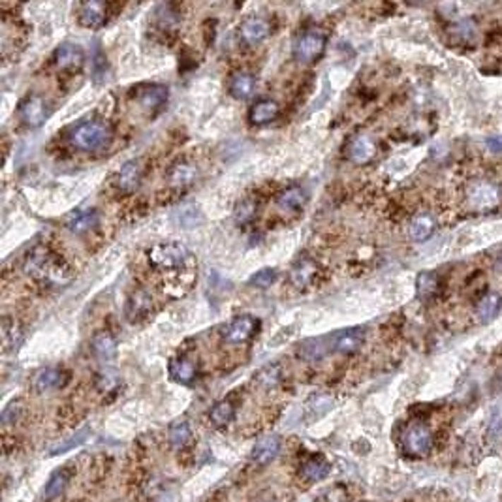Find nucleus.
Masks as SVG:
<instances>
[{
	"label": "nucleus",
	"mask_w": 502,
	"mask_h": 502,
	"mask_svg": "<svg viewBox=\"0 0 502 502\" xmlns=\"http://www.w3.org/2000/svg\"><path fill=\"white\" fill-rule=\"evenodd\" d=\"M189 251L181 243H160L149 251V260L155 268L162 271H173L183 268V263L189 260Z\"/></svg>",
	"instance_id": "3"
},
{
	"label": "nucleus",
	"mask_w": 502,
	"mask_h": 502,
	"mask_svg": "<svg viewBox=\"0 0 502 502\" xmlns=\"http://www.w3.org/2000/svg\"><path fill=\"white\" fill-rule=\"evenodd\" d=\"M151 309H153L151 296H149L145 290H138L129 297V301H126V311H124V313H126L129 322H138V320H143L145 316H149Z\"/></svg>",
	"instance_id": "11"
},
{
	"label": "nucleus",
	"mask_w": 502,
	"mask_h": 502,
	"mask_svg": "<svg viewBox=\"0 0 502 502\" xmlns=\"http://www.w3.org/2000/svg\"><path fill=\"white\" fill-rule=\"evenodd\" d=\"M376 155V145L369 136H356L350 141L348 147V157L354 164H367L371 162Z\"/></svg>",
	"instance_id": "12"
},
{
	"label": "nucleus",
	"mask_w": 502,
	"mask_h": 502,
	"mask_svg": "<svg viewBox=\"0 0 502 502\" xmlns=\"http://www.w3.org/2000/svg\"><path fill=\"white\" fill-rule=\"evenodd\" d=\"M330 470H331V467H330V463L325 461V459L311 458L301 465V469H299V476H301L303 480L307 482V484H316V482L324 480L325 476L330 474Z\"/></svg>",
	"instance_id": "18"
},
{
	"label": "nucleus",
	"mask_w": 502,
	"mask_h": 502,
	"mask_svg": "<svg viewBox=\"0 0 502 502\" xmlns=\"http://www.w3.org/2000/svg\"><path fill=\"white\" fill-rule=\"evenodd\" d=\"M254 215H256V205H254L252 201H243V203L237 207V222H251Z\"/></svg>",
	"instance_id": "38"
},
{
	"label": "nucleus",
	"mask_w": 502,
	"mask_h": 502,
	"mask_svg": "<svg viewBox=\"0 0 502 502\" xmlns=\"http://www.w3.org/2000/svg\"><path fill=\"white\" fill-rule=\"evenodd\" d=\"M433 444H435L433 433L424 424L410 425L402 436V448L412 458H425L433 450Z\"/></svg>",
	"instance_id": "4"
},
{
	"label": "nucleus",
	"mask_w": 502,
	"mask_h": 502,
	"mask_svg": "<svg viewBox=\"0 0 502 502\" xmlns=\"http://www.w3.org/2000/svg\"><path fill=\"white\" fill-rule=\"evenodd\" d=\"M438 277H436L435 273H429V271H425V273H422L418 277V280H416V288H418V296L422 297V299H429V297H433L438 292Z\"/></svg>",
	"instance_id": "31"
},
{
	"label": "nucleus",
	"mask_w": 502,
	"mask_h": 502,
	"mask_svg": "<svg viewBox=\"0 0 502 502\" xmlns=\"http://www.w3.org/2000/svg\"><path fill=\"white\" fill-rule=\"evenodd\" d=\"M275 279H277V271L275 269H262V271H258L252 277L251 285L258 286V288H268V286L273 285Z\"/></svg>",
	"instance_id": "36"
},
{
	"label": "nucleus",
	"mask_w": 502,
	"mask_h": 502,
	"mask_svg": "<svg viewBox=\"0 0 502 502\" xmlns=\"http://www.w3.org/2000/svg\"><path fill=\"white\" fill-rule=\"evenodd\" d=\"M113 140L112 126L104 121H85L78 124L70 134L73 147L81 151H100Z\"/></svg>",
	"instance_id": "2"
},
{
	"label": "nucleus",
	"mask_w": 502,
	"mask_h": 502,
	"mask_svg": "<svg viewBox=\"0 0 502 502\" xmlns=\"http://www.w3.org/2000/svg\"><path fill=\"white\" fill-rule=\"evenodd\" d=\"M143 179V166L140 160H130L121 167V172L117 173L115 184L121 192H134L141 184Z\"/></svg>",
	"instance_id": "8"
},
{
	"label": "nucleus",
	"mask_w": 502,
	"mask_h": 502,
	"mask_svg": "<svg viewBox=\"0 0 502 502\" xmlns=\"http://www.w3.org/2000/svg\"><path fill=\"white\" fill-rule=\"evenodd\" d=\"M107 6L104 2H85L79 8V21L83 27L96 28L102 27L106 21Z\"/></svg>",
	"instance_id": "14"
},
{
	"label": "nucleus",
	"mask_w": 502,
	"mask_h": 502,
	"mask_svg": "<svg viewBox=\"0 0 502 502\" xmlns=\"http://www.w3.org/2000/svg\"><path fill=\"white\" fill-rule=\"evenodd\" d=\"M98 382H100L102 390H112L113 386L119 384V378L115 373H112V371H106V373L100 374V380H98Z\"/></svg>",
	"instance_id": "42"
},
{
	"label": "nucleus",
	"mask_w": 502,
	"mask_h": 502,
	"mask_svg": "<svg viewBox=\"0 0 502 502\" xmlns=\"http://www.w3.org/2000/svg\"><path fill=\"white\" fill-rule=\"evenodd\" d=\"M324 345H322V340L320 339H311L307 340L305 345L299 348V356L305 357V359H309V361H316V359H320V357L324 356Z\"/></svg>",
	"instance_id": "34"
},
{
	"label": "nucleus",
	"mask_w": 502,
	"mask_h": 502,
	"mask_svg": "<svg viewBox=\"0 0 502 502\" xmlns=\"http://www.w3.org/2000/svg\"><path fill=\"white\" fill-rule=\"evenodd\" d=\"M316 273H318V265H316L313 260H309V258L299 260L290 271L292 285L296 286V288H305V286H309L311 282H313Z\"/></svg>",
	"instance_id": "20"
},
{
	"label": "nucleus",
	"mask_w": 502,
	"mask_h": 502,
	"mask_svg": "<svg viewBox=\"0 0 502 502\" xmlns=\"http://www.w3.org/2000/svg\"><path fill=\"white\" fill-rule=\"evenodd\" d=\"M53 61H55L59 70H78V68H81V64H83L85 53L79 45L64 44L55 51Z\"/></svg>",
	"instance_id": "10"
},
{
	"label": "nucleus",
	"mask_w": 502,
	"mask_h": 502,
	"mask_svg": "<svg viewBox=\"0 0 502 502\" xmlns=\"http://www.w3.org/2000/svg\"><path fill=\"white\" fill-rule=\"evenodd\" d=\"M239 34L241 40H243L245 44L256 45L260 44V42H263V40L271 34V25H269L268 19H263V17L251 16L241 23Z\"/></svg>",
	"instance_id": "6"
},
{
	"label": "nucleus",
	"mask_w": 502,
	"mask_h": 502,
	"mask_svg": "<svg viewBox=\"0 0 502 502\" xmlns=\"http://www.w3.org/2000/svg\"><path fill=\"white\" fill-rule=\"evenodd\" d=\"M19 414H21V407L17 402H11L10 407H6L2 412V425H13L19 418Z\"/></svg>",
	"instance_id": "41"
},
{
	"label": "nucleus",
	"mask_w": 502,
	"mask_h": 502,
	"mask_svg": "<svg viewBox=\"0 0 502 502\" xmlns=\"http://www.w3.org/2000/svg\"><path fill=\"white\" fill-rule=\"evenodd\" d=\"M486 145L489 147V151L502 153V134L489 136V138L486 140Z\"/></svg>",
	"instance_id": "43"
},
{
	"label": "nucleus",
	"mask_w": 502,
	"mask_h": 502,
	"mask_svg": "<svg viewBox=\"0 0 502 502\" xmlns=\"http://www.w3.org/2000/svg\"><path fill=\"white\" fill-rule=\"evenodd\" d=\"M318 502H346V491L345 487H333V489H328L324 495H320Z\"/></svg>",
	"instance_id": "40"
},
{
	"label": "nucleus",
	"mask_w": 502,
	"mask_h": 502,
	"mask_svg": "<svg viewBox=\"0 0 502 502\" xmlns=\"http://www.w3.org/2000/svg\"><path fill=\"white\" fill-rule=\"evenodd\" d=\"M234 416H235V408L229 401L217 402V405L211 408V414H209V418H211V422L217 425V427L228 425L229 422L234 419Z\"/></svg>",
	"instance_id": "30"
},
{
	"label": "nucleus",
	"mask_w": 502,
	"mask_h": 502,
	"mask_svg": "<svg viewBox=\"0 0 502 502\" xmlns=\"http://www.w3.org/2000/svg\"><path fill=\"white\" fill-rule=\"evenodd\" d=\"M85 436H87V431H81V433H78L76 436H72V438H70L68 442H62V444H59L56 448H53V450H51V455L64 453V452H68V450H72L73 446H79V444L85 441Z\"/></svg>",
	"instance_id": "39"
},
{
	"label": "nucleus",
	"mask_w": 502,
	"mask_h": 502,
	"mask_svg": "<svg viewBox=\"0 0 502 502\" xmlns=\"http://www.w3.org/2000/svg\"><path fill=\"white\" fill-rule=\"evenodd\" d=\"M279 104L275 100H268V98H265V100L256 102V104L251 107L249 121H251L252 124H268L279 117Z\"/></svg>",
	"instance_id": "17"
},
{
	"label": "nucleus",
	"mask_w": 502,
	"mask_h": 502,
	"mask_svg": "<svg viewBox=\"0 0 502 502\" xmlns=\"http://www.w3.org/2000/svg\"><path fill=\"white\" fill-rule=\"evenodd\" d=\"M66 474L64 472H55V474L51 476L49 482H47V486H45V498H55L61 495V491L64 489V486H66Z\"/></svg>",
	"instance_id": "35"
},
{
	"label": "nucleus",
	"mask_w": 502,
	"mask_h": 502,
	"mask_svg": "<svg viewBox=\"0 0 502 502\" xmlns=\"http://www.w3.org/2000/svg\"><path fill=\"white\" fill-rule=\"evenodd\" d=\"M280 452V441L277 436H265L252 450V461L258 465L271 463Z\"/></svg>",
	"instance_id": "19"
},
{
	"label": "nucleus",
	"mask_w": 502,
	"mask_h": 502,
	"mask_svg": "<svg viewBox=\"0 0 502 502\" xmlns=\"http://www.w3.org/2000/svg\"><path fill=\"white\" fill-rule=\"evenodd\" d=\"M25 271L36 279L55 282V285H62L70 279V269L44 246H36L28 254L27 262H25Z\"/></svg>",
	"instance_id": "1"
},
{
	"label": "nucleus",
	"mask_w": 502,
	"mask_h": 502,
	"mask_svg": "<svg viewBox=\"0 0 502 502\" xmlns=\"http://www.w3.org/2000/svg\"><path fill=\"white\" fill-rule=\"evenodd\" d=\"M196 373H198V369H196L194 361H190L186 357H177L169 363V376L179 384H190L196 378Z\"/></svg>",
	"instance_id": "22"
},
{
	"label": "nucleus",
	"mask_w": 502,
	"mask_h": 502,
	"mask_svg": "<svg viewBox=\"0 0 502 502\" xmlns=\"http://www.w3.org/2000/svg\"><path fill=\"white\" fill-rule=\"evenodd\" d=\"M258 322L252 316H237L232 324L224 330V340L228 345H243L256 333Z\"/></svg>",
	"instance_id": "7"
},
{
	"label": "nucleus",
	"mask_w": 502,
	"mask_h": 502,
	"mask_svg": "<svg viewBox=\"0 0 502 502\" xmlns=\"http://www.w3.org/2000/svg\"><path fill=\"white\" fill-rule=\"evenodd\" d=\"M96 222H98V215H96V211H83V213H78V215L68 222V228H70V232L79 235L95 228Z\"/></svg>",
	"instance_id": "28"
},
{
	"label": "nucleus",
	"mask_w": 502,
	"mask_h": 502,
	"mask_svg": "<svg viewBox=\"0 0 502 502\" xmlns=\"http://www.w3.org/2000/svg\"><path fill=\"white\" fill-rule=\"evenodd\" d=\"M280 380V371L279 367H265L262 369L260 373H258V382L262 386H265V388H273L277 382Z\"/></svg>",
	"instance_id": "37"
},
{
	"label": "nucleus",
	"mask_w": 502,
	"mask_h": 502,
	"mask_svg": "<svg viewBox=\"0 0 502 502\" xmlns=\"http://www.w3.org/2000/svg\"><path fill=\"white\" fill-rule=\"evenodd\" d=\"M138 102L140 106L145 109V112H158L160 107L164 106L167 102V89L162 87V85H151V87H145L138 95Z\"/></svg>",
	"instance_id": "16"
},
{
	"label": "nucleus",
	"mask_w": 502,
	"mask_h": 502,
	"mask_svg": "<svg viewBox=\"0 0 502 502\" xmlns=\"http://www.w3.org/2000/svg\"><path fill=\"white\" fill-rule=\"evenodd\" d=\"M365 342V330L361 328H352V330L340 331L335 337V350L340 354H354L361 348Z\"/></svg>",
	"instance_id": "13"
},
{
	"label": "nucleus",
	"mask_w": 502,
	"mask_h": 502,
	"mask_svg": "<svg viewBox=\"0 0 502 502\" xmlns=\"http://www.w3.org/2000/svg\"><path fill=\"white\" fill-rule=\"evenodd\" d=\"M325 49V36L318 30H309L303 32L299 38L296 40L294 45V55L297 61L301 62H314L316 59L322 56Z\"/></svg>",
	"instance_id": "5"
},
{
	"label": "nucleus",
	"mask_w": 502,
	"mask_h": 502,
	"mask_svg": "<svg viewBox=\"0 0 502 502\" xmlns=\"http://www.w3.org/2000/svg\"><path fill=\"white\" fill-rule=\"evenodd\" d=\"M307 203V192L301 186H290L279 196V207L285 211H299Z\"/></svg>",
	"instance_id": "27"
},
{
	"label": "nucleus",
	"mask_w": 502,
	"mask_h": 502,
	"mask_svg": "<svg viewBox=\"0 0 502 502\" xmlns=\"http://www.w3.org/2000/svg\"><path fill=\"white\" fill-rule=\"evenodd\" d=\"M192 441V431L184 422H179V424L172 425L169 429V442H172L175 448H184L186 444H190Z\"/></svg>",
	"instance_id": "33"
},
{
	"label": "nucleus",
	"mask_w": 502,
	"mask_h": 502,
	"mask_svg": "<svg viewBox=\"0 0 502 502\" xmlns=\"http://www.w3.org/2000/svg\"><path fill=\"white\" fill-rule=\"evenodd\" d=\"M19 117L27 126L30 129H36L40 124L44 123L45 117H47V109H45V102L38 96H32V98H27L23 102L21 107H19Z\"/></svg>",
	"instance_id": "9"
},
{
	"label": "nucleus",
	"mask_w": 502,
	"mask_h": 502,
	"mask_svg": "<svg viewBox=\"0 0 502 502\" xmlns=\"http://www.w3.org/2000/svg\"><path fill=\"white\" fill-rule=\"evenodd\" d=\"M92 350H95L96 357H100L102 361H109L117 354V342H115V339L107 331H100L92 339Z\"/></svg>",
	"instance_id": "26"
},
{
	"label": "nucleus",
	"mask_w": 502,
	"mask_h": 502,
	"mask_svg": "<svg viewBox=\"0 0 502 502\" xmlns=\"http://www.w3.org/2000/svg\"><path fill=\"white\" fill-rule=\"evenodd\" d=\"M501 307H502V299L501 296H497V294H491V296L484 297L480 305H478V318H480V322H491V320L498 314Z\"/></svg>",
	"instance_id": "29"
},
{
	"label": "nucleus",
	"mask_w": 502,
	"mask_h": 502,
	"mask_svg": "<svg viewBox=\"0 0 502 502\" xmlns=\"http://www.w3.org/2000/svg\"><path fill=\"white\" fill-rule=\"evenodd\" d=\"M198 179V167L190 162H179L172 167L169 172V183L173 186H189Z\"/></svg>",
	"instance_id": "25"
},
{
	"label": "nucleus",
	"mask_w": 502,
	"mask_h": 502,
	"mask_svg": "<svg viewBox=\"0 0 502 502\" xmlns=\"http://www.w3.org/2000/svg\"><path fill=\"white\" fill-rule=\"evenodd\" d=\"M254 85H256V81L251 73L237 72L229 81V92L237 100H246L254 92Z\"/></svg>",
	"instance_id": "24"
},
{
	"label": "nucleus",
	"mask_w": 502,
	"mask_h": 502,
	"mask_svg": "<svg viewBox=\"0 0 502 502\" xmlns=\"http://www.w3.org/2000/svg\"><path fill=\"white\" fill-rule=\"evenodd\" d=\"M498 201V190L489 183L476 184L472 192H470V203L478 209H486V207H493Z\"/></svg>",
	"instance_id": "23"
},
{
	"label": "nucleus",
	"mask_w": 502,
	"mask_h": 502,
	"mask_svg": "<svg viewBox=\"0 0 502 502\" xmlns=\"http://www.w3.org/2000/svg\"><path fill=\"white\" fill-rule=\"evenodd\" d=\"M435 228L436 222L433 215H429V213H419V215L414 217L412 222H410V237H412L414 241H418V243H424V241H427L431 235L435 234Z\"/></svg>",
	"instance_id": "21"
},
{
	"label": "nucleus",
	"mask_w": 502,
	"mask_h": 502,
	"mask_svg": "<svg viewBox=\"0 0 502 502\" xmlns=\"http://www.w3.org/2000/svg\"><path fill=\"white\" fill-rule=\"evenodd\" d=\"M21 330H19V324L16 320H11L10 316H4L2 320V342H4L6 350L10 348H16L21 340Z\"/></svg>",
	"instance_id": "32"
},
{
	"label": "nucleus",
	"mask_w": 502,
	"mask_h": 502,
	"mask_svg": "<svg viewBox=\"0 0 502 502\" xmlns=\"http://www.w3.org/2000/svg\"><path fill=\"white\" fill-rule=\"evenodd\" d=\"M64 382H66V374L62 373L61 369H44V371H40L38 376L34 378V390L38 391V393H47V391L62 388Z\"/></svg>",
	"instance_id": "15"
}]
</instances>
